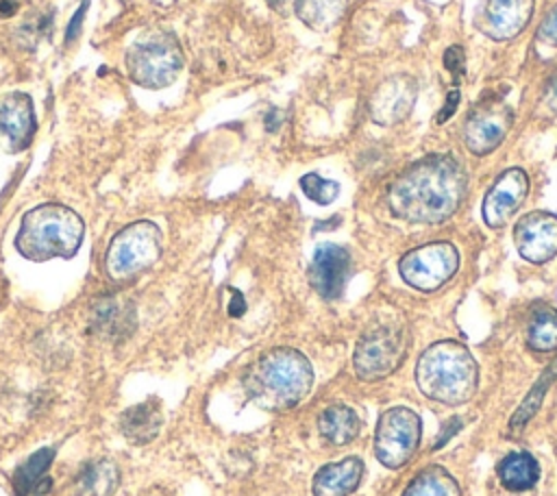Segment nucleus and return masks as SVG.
<instances>
[{
	"label": "nucleus",
	"mask_w": 557,
	"mask_h": 496,
	"mask_svg": "<svg viewBox=\"0 0 557 496\" xmlns=\"http://www.w3.org/2000/svg\"><path fill=\"white\" fill-rule=\"evenodd\" d=\"M468 178L453 154H429L405 168L387 187L389 211L416 224L448 220L466 196Z\"/></svg>",
	"instance_id": "obj_1"
},
{
	"label": "nucleus",
	"mask_w": 557,
	"mask_h": 496,
	"mask_svg": "<svg viewBox=\"0 0 557 496\" xmlns=\"http://www.w3.org/2000/svg\"><path fill=\"white\" fill-rule=\"evenodd\" d=\"M311 383L313 370L309 359L285 346L261 355L244 376L248 396L268 411H283L298 405L309 394Z\"/></svg>",
	"instance_id": "obj_2"
},
{
	"label": "nucleus",
	"mask_w": 557,
	"mask_h": 496,
	"mask_svg": "<svg viewBox=\"0 0 557 496\" xmlns=\"http://www.w3.org/2000/svg\"><path fill=\"white\" fill-rule=\"evenodd\" d=\"M416 383L431 400L461 405L468 402L479 387V365L463 344L442 339L420 355L416 363Z\"/></svg>",
	"instance_id": "obj_3"
},
{
	"label": "nucleus",
	"mask_w": 557,
	"mask_h": 496,
	"mask_svg": "<svg viewBox=\"0 0 557 496\" xmlns=\"http://www.w3.org/2000/svg\"><path fill=\"white\" fill-rule=\"evenodd\" d=\"M83 235L85 224L76 211L59 202H46L24 213L15 248L28 261L70 259L81 248Z\"/></svg>",
	"instance_id": "obj_4"
},
{
	"label": "nucleus",
	"mask_w": 557,
	"mask_h": 496,
	"mask_svg": "<svg viewBox=\"0 0 557 496\" xmlns=\"http://www.w3.org/2000/svg\"><path fill=\"white\" fill-rule=\"evenodd\" d=\"M181 70L183 52L176 37L170 33H144L126 50V72L133 83L146 89H161L172 85Z\"/></svg>",
	"instance_id": "obj_5"
},
{
	"label": "nucleus",
	"mask_w": 557,
	"mask_h": 496,
	"mask_svg": "<svg viewBox=\"0 0 557 496\" xmlns=\"http://www.w3.org/2000/svg\"><path fill=\"white\" fill-rule=\"evenodd\" d=\"M161 257V231L150 220H137L117 231L104 252V272L111 281H131Z\"/></svg>",
	"instance_id": "obj_6"
},
{
	"label": "nucleus",
	"mask_w": 557,
	"mask_h": 496,
	"mask_svg": "<svg viewBox=\"0 0 557 496\" xmlns=\"http://www.w3.org/2000/svg\"><path fill=\"white\" fill-rule=\"evenodd\" d=\"M407 333L396 324H376L368 328L357 346L352 365L359 379L363 381H381L389 376L407 355Z\"/></svg>",
	"instance_id": "obj_7"
},
{
	"label": "nucleus",
	"mask_w": 557,
	"mask_h": 496,
	"mask_svg": "<svg viewBox=\"0 0 557 496\" xmlns=\"http://www.w3.org/2000/svg\"><path fill=\"white\" fill-rule=\"evenodd\" d=\"M420 435V416L409 407H392L376 422L374 455L385 468H400L416 455Z\"/></svg>",
	"instance_id": "obj_8"
},
{
	"label": "nucleus",
	"mask_w": 557,
	"mask_h": 496,
	"mask_svg": "<svg viewBox=\"0 0 557 496\" xmlns=\"http://www.w3.org/2000/svg\"><path fill=\"white\" fill-rule=\"evenodd\" d=\"M459 268V252L450 241H431L403 255L398 272L407 285L420 292H435L448 283Z\"/></svg>",
	"instance_id": "obj_9"
},
{
	"label": "nucleus",
	"mask_w": 557,
	"mask_h": 496,
	"mask_svg": "<svg viewBox=\"0 0 557 496\" xmlns=\"http://www.w3.org/2000/svg\"><path fill=\"white\" fill-rule=\"evenodd\" d=\"M513 124V109L498 96L472 107L463 122V141L470 152L487 154L498 148Z\"/></svg>",
	"instance_id": "obj_10"
},
{
	"label": "nucleus",
	"mask_w": 557,
	"mask_h": 496,
	"mask_svg": "<svg viewBox=\"0 0 557 496\" xmlns=\"http://www.w3.org/2000/svg\"><path fill=\"white\" fill-rule=\"evenodd\" d=\"M529 191V176L522 168L505 170L483 198V220L492 228H503L522 207Z\"/></svg>",
	"instance_id": "obj_11"
},
{
	"label": "nucleus",
	"mask_w": 557,
	"mask_h": 496,
	"mask_svg": "<svg viewBox=\"0 0 557 496\" xmlns=\"http://www.w3.org/2000/svg\"><path fill=\"white\" fill-rule=\"evenodd\" d=\"M37 122L28 94L11 91L0 96V148L9 154L26 150L35 137Z\"/></svg>",
	"instance_id": "obj_12"
},
{
	"label": "nucleus",
	"mask_w": 557,
	"mask_h": 496,
	"mask_svg": "<svg viewBox=\"0 0 557 496\" xmlns=\"http://www.w3.org/2000/svg\"><path fill=\"white\" fill-rule=\"evenodd\" d=\"M513 244L522 259L546 263L557 255V215L548 211H531L513 226Z\"/></svg>",
	"instance_id": "obj_13"
},
{
	"label": "nucleus",
	"mask_w": 557,
	"mask_h": 496,
	"mask_svg": "<svg viewBox=\"0 0 557 496\" xmlns=\"http://www.w3.org/2000/svg\"><path fill=\"white\" fill-rule=\"evenodd\" d=\"M350 274V255L337 244H322L315 248L309 265L311 287L326 300L339 298Z\"/></svg>",
	"instance_id": "obj_14"
},
{
	"label": "nucleus",
	"mask_w": 557,
	"mask_h": 496,
	"mask_svg": "<svg viewBox=\"0 0 557 496\" xmlns=\"http://www.w3.org/2000/svg\"><path fill=\"white\" fill-rule=\"evenodd\" d=\"M418 85L409 74H394L379 85L372 96L370 113L379 124H396L405 120L416 102Z\"/></svg>",
	"instance_id": "obj_15"
},
{
	"label": "nucleus",
	"mask_w": 557,
	"mask_h": 496,
	"mask_svg": "<svg viewBox=\"0 0 557 496\" xmlns=\"http://www.w3.org/2000/svg\"><path fill=\"white\" fill-rule=\"evenodd\" d=\"M533 4L535 0H487L479 26L492 39H511L531 20Z\"/></svg>",
	"instance_id": "obj_16"
},
{
	"label": "nucleus",
	"mask_w": 557,
	"mask_h": 496,
	"mask_svg": "<svg viewBox=\"0 0 557 496\" xmlns=\"http://www.w3.org/2000/svg\"><path fill=\"white\" fill-rule=\"evenodd\" d=\"M363 476V461L359 457H346L322 466L313 476V496H348Z\"/></svg>",
	"instance_id": "obj_17"
},
{
	"label": "nucleus",
	"mask_w": 557,
	"mask_h": 496,
	"mask_svg": "<svg viewBox=\"0 0 557 496\" xmlns=\"http://www.w3.org/2000/svg\"><path fill=\"white\" fill-rule=\"evenodd\" d=\"M124 437L137 446L150 444L161 429V409L154 398H148L135 407H128L120 418Z\"/></svg>",
	"instance_id": "obj_18"
},
{
	"label": "nucleus",
	"mask_w": 557,
	"mask_h": 496,
	"mask_svg": "<svg viewBox=\"0 0 557 496\" xmlns=\"http://www.w3.org/2000/svg\"><path fill=\"white\" fill-rule=\"evenodd\" d=\"M318 429H320V435L329 444L346 446L359 435L361 420L355 409H350L346 405H333L322 411V416L318 420Z\"/></svg>",
	"instance_id": "obj_19"
},
{
	"label": "nucleus",
	"mask_w": 557,
	"mask_h": 496,
	"mask_svg": "<svg viewBox=\"0 0 557 496\" xmlns=\"http://www.w3.org/2000/svg\"><path fill=\"white\" fill-rule=\"evenodd\" d=\"M120 472L109 459L87 463L76 476V496H111L117 487Z\"/></svg>",
	"instance_id": "obj_20"
},
{
	"label": "nucleus",
	"mask_w": 557,
	"mask_h": 496,
	"mask_svg": "<svg viewBox=\"0 0 557 496\" xmlns=\"http://www.w3.org/2000/svg\"><path fill=\"white\" fill-rule=\"evenodd\" d=\"M498 479L509 492H527L540 479V466L529 452H511L498 463Z\"/></svg>",
	"instance_id": "obj_21"
},
{
	"label": "nucleus",
	"mask_w": 557,
	"mask_h": 496,
	"mask_svg": "<svg viewBox=\"0 0 557 496\" xmlns=\"http://www.w3.org/2000/svg\"><path fill=\"white\" fill-rule=\"evenodd\" d=\"M403 496H461V489L448 470L429 466L411 479Z\"/></svg>",
	"instance_id": "obj_22"
},
{
	"label": "nucleus",
	"mask_w": 557,
	"mask_h": 496,
	"mask_svg": "<svg viewBox=\"0 0 557 496\" xmlns=\"http://www.w3.org/2000/svg\"><path fill=\"white\" fill-rule=\"evenodd\" d=\"M346 4L348 0H296V13L309 28L324 33L339 22Z\"/></svg>",
	"instance_id": "obj_23"
},
{
	"label": "nucleus",
	"mask_w": 557,
	"mask_h": 496,
	"mask_svg": "<svg viewBox=\"0 0 557 496\" xmlns=\"http://www.w3.org/2000/svg\"><path fill=\"white\" fill-rule=\"evenodd\" d=\"M54 459V448H41L30 455L17 470H15V492L17 496H26L37 492L39 483L46 479V472Z\"/></svg>",
	"instance_id": "obj_24"
},
{
	"label": "nucleus",
	"mask_w": 557,
	"mask_h": 496,
	"mask_svg": "<svg viewBox=\"0 0 557 496\" xmlns=\"http://www.w3.org/2000/svg\"><path fill=\"white\" fill-rule=\"evenodd\" d=\"M527 342L537 352H550L557 348V311L542 307L533 313Z\"/></svg>",
	"instance_id": "obj_25"
},
{
	"label": "nucleus",
	"mask_w": 557,
	"mask_h": 496,
	"mask_svg": "<svg viewBox=\"0 0 557 496\" xmlns=\"http://www.w3.org/2000/svg\"><path fill=\"white\" fill-rule=\"evenodd\" d=\"M557 379V361L542 374V379L535 383V387L527 394V398L522 400V405L518 407V411L513 413V418L509 420V429L511 433H518L524 429V424L535 416L542 398H544V389Z\"/></svg>",
	"instance_id": "obj_26"
},
{
	"label": "nucleus",
	"mask_w": 557,
	"mask_h": 496,
	"mask_svg": "<svg viewBox=\"0 0 557 496\" xmlns=\"http://www.w3.org/2000/svg\"><path fill=\"white\" fill-rule=\"evenodd\" d=\"M300 189L315 204H331L339 196V183L324 178L315 172H309L300 178Z\"/></svg>",
	"instance_id": "obj_27"
},
{
	"label": "nucleus",
	"mask_w": 557,
	"mask_h": 496,
	"mask_svg": "<svg viewBox=\"0 0 557 496\" xmlns=\"http://www.w3.org/2000/svg\"><path fill=\"white\" fill-rule=\"evenodd\" d=\"M537 37L550 46H557V7L542 20L537 28Z\"/></svg>",
	"instance_id": "obj_28"
},
{
	"label": "nucleus",
	"mask_w": 557,
	"mask_h": 496,
	"mask_svg": "<svg viewBox=\"0 0 557 496\" xmlns=\"http://www.w3.org/2000/svg\"><path fill=\"white\" fill-rule=\"evenodd\" d=\"M85 11H87V0H83V4L76 9L74 17L70 20V24H67V33H65V44H70V41H74V39L78 37V33H81V28H83Z\"/></svg>",
	"instance_id": "obj_29"
},
{
	"label": "nucleus",
	"mask_w": 557,
	"mask_h": 496,
	"mask_svg": "<svg viewBox=\"0 0 557 496\" xmlns=\"http://www.w3.org/2000/svg\"><path fill=\"white\" fill-rule=\"evenodd\" d=\"M444 65H446L455 76H457L459 72H463V52H461V48H457V46L448 48L446 54H444Z\"/></svg>",
	"instance_id": "obj_30"
},
{
	"label": "nucleus",
	"mask_w": 557,
	"mask_h": 496,
	"mask_svg": "<svg viewBox=\"0 0 557 496\" xmlns=\"http://www.w3.org/2000/svg\"><path fill=\"white\" fill-rule=\"evenodd\" d=\"M459 98H461V94H459V89H450L448 91V98H446V104L442 107V111L437 113V124H444L453 113H455V109H457V102H459Z\"/></svg>",
	"instance_id": "obj_31"
},
{
	"label": "nucleus",
	"mask_w": 557,
	"mask_h": 496,
	"mask_svg": "<svg viewBox=\"0 0 557 496\" xmlns=\"http://www.w3.org/2000/svg\"><path fill=\"white\" fill-rule=\"evenodd\" d=\"M244 309H246L244 296H242L239 292H233V302H231V307H228V313L237 318V315H242V313H244Z\"/></svg>",
	"instance_id": "obj_32"
}]
</instances>
